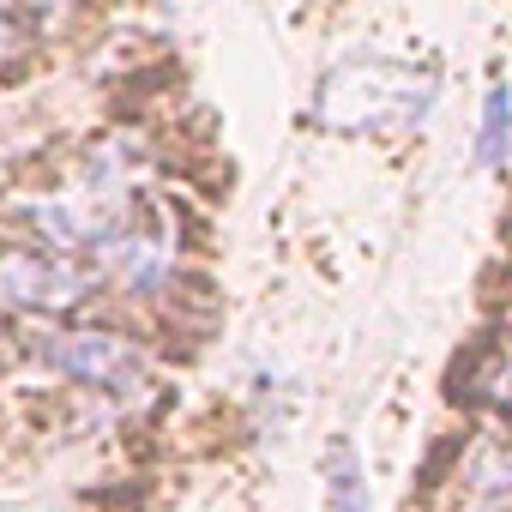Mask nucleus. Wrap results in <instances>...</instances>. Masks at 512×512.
Wrapping results in <instances>:
<instances>
[{"label": "nucleus", "mask_w": 512, "mask_h": 512, "mask_svg": "<svg viewBox=\"0 0 512 512\" xmlns=\"http://www.w3.org/2000/svg\"><path fill=\"white\" fill-rule=\"evenodd\" d=\"M434 109V73L392 55H344L314 91V115L332 133H410Z\"/></svg>", "instance_id": "obj_2"}, {"label": "nucleus", "mask_w": 512, "mask_h": 512, "mask_svg": "<svg viewBox=\"0 0 512 512\" xmlns=\"http://www.w3.org/2000/svg\"><path fill=\"white\" fill-rule=\"evenodd\" d=\"M512 163V85L494 79L482 91V127H476V169H506Z\"/></svg>", "instance_id": "obj_7"}, {"label": "nucleus", "mask_w": 512, "mask_h": 512, "mask_svg": "<svg viewBox=\"0 0 512 512\" xmlns=\"http://www.w3.org/2000/svg\"><path fill=\"white\" fill-rule=\"evenodd\" d=\"M326 482H332V512H368V482H362V464H356L350 440L326 446Z\"/></svg>", "instance_id": "obj_8"}, {"label": "nucleus", "mask_w": 512, "mask_h": 512, "mask_svg": "<svg viewBox=\"0 0 512 512\" xmlns=\"http://www.w3.org/2000/svg\"><path fill=\"white\" fill-rule=\"evenodd\" d=\"M476 398L494 404V410L512 422V350H494V356H488V368L476 374Z\"/></svg>", "instance_id": "obj_9"}, {"label": "nucleus", "mask_w": 512, "mask_h": 512, "mask_svg": "<svg viewBox=\"0 0 512 512\" xmlns=\"http://www.w3.org/2000/svg\"><path fill=\"white\" fill-rule=\"evenodd\" d=\"M151 187H157V145H151V133L115 127V133H97L91 145H79L31 193H13V217L49 247L91 253Z\"/></svg>", "instance_id": "obj_1"}, {"label": "nucleus", "mask_w": 512, "mask_h": 512, "mask_svg": "<svg viewBox=\"0 0 512 512\" xmlns=\"http://www.w3.org/2000/svg\"><path fill=\"white\" fill-rule=\"evenodd\" d=\"M25 350H37V362L55 368L61 380H73L97 398H115V404H145L157 386L145 344L127 332H109V326H43Z\"/></svg>", "instance_id": "obj_5"}, {"label": "nucleus", "mask_w": 512, "mask_h": 512, "mask_svg": "<svg viewBox=\"0 0 512 512\" xmlns=\"http://www.w3.org/2000/svg\"><path fill=\"white\" fill-rule=\"evenodd\" d=\"M181 253H187V217L169 193H145L97 247H91V266L103 278L109 296L121 302H157L175 290L181 278Z\"/></svg>", "instance_id": "obj_3"}, {"label": "nucleus", "mask_w": 512, "mask_h": 512, "mask_svg": "<svg viewBox=\"0 0 512 512\" xmlns=\"http://www.w3.org/2000/svg\"><path fill=\"white\" fill-rule=\"evenodd\" d=\"M109 290L91 266V253L49 247V241H0V314L19 320H67L97 308Z\"/></svg>", "instance_id": "obj_4"}, {"label": "nucleus", "mask_w": 512, "mask_h": 512, "mask_svg": "<svg viewBox=\"0 0 512 512\" xmlns=\"http://www.w3.org/2000/svg\"><path fill=\"white\" fill-rule=\"evenodd\" d=\"M97 0H0V73L31 67L43 49L67 43Z\"/></svg>", "instance_id": "obj_6"}]
</instances>
